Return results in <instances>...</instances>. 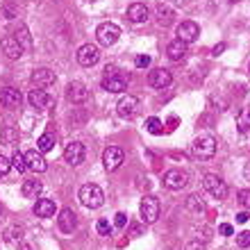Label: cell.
<instances>
[{
  "label": "cell",
  "mask_w": 250,
  "mask_h": 250,
  "mask_svg": "<svg viewBox=\"0 0 250 250\" xmlns=\"http://www.w3.org/2000/svg\"><path fill=\"white\" fill-rule=\"evenodd\" d=\"M80 203L84 205V207H89V209H98L100 205L105 203V193H103V189H100L98 185H82V189H80Z\"/></svg>",
  "instance_id": "obj_1"
},
{
  "label": "cell",
  "mask_w": 250,
  "mask_h": 250,
  "mask_svg": "<svg viewBox=\"0 0 250 250\" xmlns=\"http://www.w3.org/2000/svg\"><path fill=\"white\" fill-rule=\"evenodd\" d=\"M159 200L155 196H144L141 198V205H139V214H141V221L144 223H155L159 218Z\"/></svg>",
  "instance_id": "obj_2"
},
{
  "label": "cell",
  "mask_w": 250,
  "mask_h": 250,
  "mask_svg": "<svg viewBox=\"0 0 250 250\" xmlns=\"http://www.w3.org/2000/svg\"><path fill=\"white\" fill-rule=\"evenodd\" d=\"M191 152L193 157L198 159H211L216 155V141L211 137H198L193 144H191Z\"/></svg>",
  "instance_id": "obj_3"
},
{
  "label": "cell",
  "mask_w": 250,
  "mask_h": 250,
  "mask_svg": "<svg viewBox=\"0 0 250 250\" xmlns=\"http://www.w3.org/2000/svg\"><path fill=\"white\" fill-rule=\"evenodd\" d=\"M203 185H205V189H207V193L214 196L216 200H225V198H228V185L223 182V178H218L214 173H207L203 178Z\"/></svg>",
  "instance_id": "obj_4"
},
{
  "label": "cell",
  "mask_w": 250,
  "mask_h": 250,
  "mask_svg": "<svg viewBox=\"0 0 250 250\" xmlns=\"http://www.w3.org/2000/svg\"><path fill=\"white\" fill-rule=\"evenodd\" d=\"M96 37H98V41L103 46H114L121 37V27L116 25V23H109V21H107V23H100L98 30H96Z\"/></svg>",
  "instance_id": "obj_5"
},
{
  "label": "cell",
  "mask_w": 250,
  "mask_h": 250,
  "mask_svg": "<svg viewBox=\"0 0 250 250\" xmlns=\"http://www.w3.org/2000/svg\"><path fill=\"white\" fill-rule=\"evenodd\" d=\"M187 182H189V175H187V171H182V168H171V171L164 173V187L171 191H180L185 189Z\"/></svg>",
  "instance_id": "obj_6"
},
{
  "label": "cell",
  "mask_w": 250,
  "mask_h": 250,
  "mask_svg": "<svg viewBox=\"0 0 250 250\" xmlns=\"http://www.w3.org/2000/svg\"><path fill=\"white\" fill-rule=\"evenodd\" d=\"M125 162V152L121 150L119 146H109L105 152H103V164H105L107 171H116L121 168Z\"/></svg>",
  "instance_id": "obj_7"
},
{
  "label": "cell",
  "mask_w": 250,
  "mask_h": 250,
  "mask_svg": "<svg viewBox=\"0 0 250 250\" xmlns=\"http://www.w3.org/2000/svg\"><path fill=\"white\" fill-rule=\"evenodd\" d=\"M127 82H130V75H121L119 71L114 75H105L103 78V89L109 93H121L127 89Z\"/></svg>",
  "instance_id": "obj_8"
},
{
  "label": "cell",
  "mask_w": 250,
  "mask_h": 250,
  "mask_svg": "<svg viewBox=\"0 0 250 250\" xmlns=\"http://www.w3.org/2000/svg\"><path fill=\"white\" fill-rule=\"evenodd\" d=\"M139 107H141L139 98H134V96H123V98L119 100V105H116V112H119V116H123V119H134L139 114Z\"/></svg>",
  "instance_id": "obj_9"
},
{
  "label": "cell",
  "mask_w": 250,
  "mask_h": 250,
  "mask_svg": "<svg viewBox=\"0 0 250 250\" xmlns=\"http://www.w3.org/2000/svg\"><path fill=\"white\" fill-rule=\"evenodd\" d=\"M84 155H86V150H84V146L80 144V141H71V144H66L64 159L71 166H80V164H82V162H84Z\"/></svg>",
  "instance_id": "obj_10"
},
{
  "label": "cell",
  "mask_w": 250,
  "mask_h": 250,
  "mask_svg": "<svg viewBox=\"0 0 250 250\" xmlns=\"http://www.w3.org/2000/svg\"><path fill=\"white\" fill-rule=\"evenodd\" d=\"M173 82V75L171 71H166V68H155V71L148 73V84L152 89H168Z\"/></svg>",
  "instance_id": "obj_11"
},
{
  "label": "cell",
  "mask_w": 250,
  "mask_h": 250,
  "mask_svg": "<svg viewBox=\"0 0 250 250\" xmlns=\"http://www.w3.org/2000/svg\"><path fill=\"white\" fill-rule=\"evenodd\" d=\"M30 80H32V84L37 86V89H48L50 84H55V71L41 66V68H34Z\"/></svg>",
  "instance_id": "obj_12"
},
{
  "label": "cell",
  "mask_w": 250,
  "mask_h": 250,
  "mask_svg": "<svg viewBox=\"0 0 250 250\" xmlns=\"http://www.w3.org/2000/svg\"><path fill=\"white\" fill-rule=\"evenodd\" d=\"M98 60H100V50L93 43H84V46L78 50V62H80V66H93V64H98Z\"/></svg>",
  "instance_id": "obj_13"
},
{
  "label": "cell",
  "mask_w": 250,
  "mask_h": 250,
  "mask_svg": "<svg viewBox=\"0 0 250 250\" xmlns=\"http://www.w3.org/2000/svg\"><path fill=\"white\" fill-rule=\"evenodd\" d=\"M21 100H23V96H21V91L14 89V86H5V89L0 91V105L7 107V109H19Z\"/></svg>",
  "instance_id": "obj_14"
},
{
  "label": "cell",
  "mask_w": 250,
  "mask_h": 250,
  "mask_svg": "<svg viewBox=\"0 0 250 250\" xmlns=\"http://www.w3.org/2000/svg\"><path fill=\"white\" fill-rule=\"evenodd\" d=\"M66 98L71 100L73 105H82L89 98V89L82 82H71V84L66 86Z\"/></svg>",
  "instance_id": "obj_15"
},
{
  "label": "cell",
  "mask_w": 250,
  "mask_h": 250,
  "mask_svg": "<svg viewBox=\"0 0 250 250\" xmlns=\"http://www.w3.org/2000/svg\"><path fill=\"white\" fill-rule=\"evenodd\" d=\"M0 46H2V53H5L9 60H21V55H23V46L16 41V37H14V34L2 37Z\"/></svg>",
  "instance_id": "obj_16"
},
{
  "label": "cell",
  "mask_w": 250,
  "mask_h": 250,
  "mask_svg": "<svg viewBox=\"0 0 250 250\" xmlns=\"http://www.w3.org/2000/svg\"><path fill=\"white\" fill-rule=\"evenodd\" d=\"M57 225H60V230L64 232V234H71L75 228H78V216H75V211L73 209H62L60 216H57Z\"/></svg>",
  "instance_id": "obj_17"
},
{
  "label": "cell",
  "mask_w": 250,
  "mask_h": 250,
  "mask_svg": "<svg viewBox=\"0 0 250 250\" xmlns=\"http://www.w3.org/2000/svg\"><path fill=\"white\" fill-rule=\"evenodd\" d=\"M198 34H200V27H198V23H193V21H185V23L178 27V39L185 41V43H193V41L198 39Z\"/></svg>",
  "instance_id": "obj_18"
},
{
  "label": "cell",
  "mask_w": 250,
  "mask_h": 250,
  "mask_svg": "<svg viewBox=\"0 0 250 250\" xmlns=\"http://www.w3.org/2000/svg\"><path fill=\"white\" fill-rule=\"evenodd\" d=\"M25 164H27V168L34 173H43L48 168L46 159H43V152H39V150H27L25 152Z\"/></svg>",
  "instance_id": "obj_19"
},
{
  "label": "cell",
  "mask_w": 250,
  "mask_h": 250,
  "mask_svg": "<svg viewBox=\"0 0 250 250\" xmlns=\"http://www.w3.org/2000/svg\"><path fill=\"white\" fill-rule=\"evenodd\" d=\"M55 211H57V205L50 198H39L34 203V214L39 218H50V216H55Z\"/></svg>",
  "instance_id": "obj_20"
},
{
  "label": "cell",
  "mask_w": 250,
  "mask_h": 250,
  "mask_svg": "<svg viewBox=\"0 0 250 250\" xmlns=\"http://www.w3.org/2000/svg\"><path fill=\"white\" fill-rule=\"evenodd\" d=\"M148 16H150V12H148V5H144V2H132L127 7V19L132 23H146Z\"/></svg>",
  "instance_id": "obj_21"
},
{
  "label": "cell",
  "mask_w": 250,
  "mask_h": 250,
  "mask_svg": "<svg viewBox=\"0 0 250 250\" xmlns=\"http://www.w3.org/2000/svg\"><path fill=\"white\" fill-rule=\"evenodd\" d=\"M27 100H30V105H32L34 109H46V107H50V103H53V100H50V96H48L43 89H37V86L30 91Z\"/></svg>",
  "instance_id": "obj_22"
},
{
  "label": "cell",
  "mask_w": 250,
  "mask_h": 250,
  "mask_svg": "<svg viewBox=\"0 0 250 250\" xmlns=\"http://www.w3.org/2000/svg\"><path fill=\"white\" fill-rule=\"evenodd\" d=\"M166 53H168V60L182 62L187 57V43H185V41H180V39L171 41V43H168V48H166Z\"/></svg>",
  "instance_id": "obj_23"
},
{
  "label": "cell",
  "mask_w": 250,
  "mask_h": 250,
  "mask_svg": "<svg viewBox=\"0 0 250 250\" xmlns=\"http://www.w3.org/2000/svg\"><path fill=\"white\" fill-rule=\"evenodd\" d=\"M41 189H43V185H41L39 180H25L23 182V198H30V200H37V198L41 196Z\"/></svg>",
  "instance_id": "obj_24"
},
{
  "label": "cell",
  "mask_w": 250,
  "mask_h": 250,
  "mask_svg": "<svg viewBox=\"0 0 250 250\" xmlns=\"http://www.w3.org/2000/svg\"><path fill=\"white\" fill-rule=\"evenodd\" d=\"M155 14H157V23L162 27H168L173 23V19H175L173 9L168 5H164V2H159V5H157V12H155Z\"/></svg>",
  "instance_id": "obj_25"
},
{
  "label": "cell",
  "mask_w": 250,
  "mask_h": 250,
  "mask_svg": "<svg viewBox=\"0 0 250 250\" xmlns=\"http://www.w3.org/2000/svg\"><path fill=\"white\" fill-rule=\"evenodd\" d=\"M57 144V137H55L53 132H46V134H41L39 141H37V150L39 152H50Z\"/></svg>",
  "instance_id": "obj_26"
},
{
  "label": "cell",
  "mask_w": 250,
  "mask_h": 250,
  "mask_svg": "<svg viewBox=\"0 0 250 250\" xmlns=\"http://www.w3.org/2000/svg\"><path fill=\"white\" fill-rule=\"evenodd\" d=\"M0 141H2L5 146H14L16 141H19V130L12 127V125H5V127L0 130Z\"/></svg>",
  "instance_id": "obj_27"
},
{
  "label": "cell",
  "mask_w": 250,
  "mask_h": 250,
  "mask_svg": "<svg viewBox=\"0 0 250 250\" xmlns=\"http://www.w3.org/2000/svg\"><path fill=\"white\" fill-rule=\"evenodd\" d=\"M237 130L241 132V134H246V132L250 130V107H244V109L237 114Z\"/></svg>",
  "instance_id": "obj_28"
},
{
  "label": "cell",
  "mask_w": 250,
  "mask_h": 250,
  "mask_svg": "<svg viewBox=\"0 0 250 250\" xmlns=\"http://www.w3.org/2000/svg\"><path fill=\"white\" fill-rule=\"evenodd\" d=\"M14 37H16V41L23 46V50H30V48H32V39H30V32H27L25 25H19V30L14 32Z\"/></svg>",
  "instance_id": "obj_29"
},
{
  "label": "cell",
  "mask_w": 250,
  "mask_h": 250,
  "mask_svg": "<svg viewBox=\"0 0 250 250\" xmlns=\"http://www.w3.org/2000/svg\"><path fill=\"white\" fill-rule=\"evenodd\" d=\"M187 209H191V211H196V214H203L205 211V200L200 196H189L187 198Z\"/></svg>",
  "instance_id": "obj_30"
},
{
  "label": "cell",
  "mask_w": 250,
  "mask_h": 250,
  "mask_svg": "<svg viewBox=\"0 0 250 250\" xmlns=\"http://www.w3.org/2000/svg\"><path fill=\"white\" fill-rule=\"evenodd\" d=\"M146 130L150 132V134H162L164 132V123L159 119H155V116H150V119L146 121Z\"/></svg>",
  "instance_id": "obj_31"
},
{
  "label": "cell",
  "mask_w": 250,
  "mask_h": 250,
  "mask_svg": "<svg viewBox=\"0 0 250 250\" xmlns=\"http://www.w3.org/2000/svg\"><path fill=\"white\" fill-rule=\"evenodd\" d=\"M12 166H14V168H16L19 173L25 171V168H27V164H25V155H23V152H19V150L14 152V157H12Z\"/></svg>",
  "instance_id": "obj_32"
},
{
  "label": "cell",
  "mask_w": 250,
  "mask_h": 250,
  "mask_svg": "<svg viewBox=\"0 0 250 250\" xmlns=\"http://www.w3.org/2000/svg\"><path fill=\"white\" fill-rule=\"evenodd\" d=\"M5 239L9 244H16V241L23 239V230H21V228H9V230L5 232Z\"/></svg>",
  "instance_id": "obj_33"
},
{
  "label": "cell",
  "mask_w": 250,
  "mask_h": 250,
  "mask_svg": "<svg viewBox=\"0 0 250 250\" xmlns=\"http://www.w3.org/2000/svg\"><path fill=\"white\" fill-rule=\"evenodd\" d=\"M96 230H98V234L107 237V234L112 232V225H109V221H105V218H100L98 223H96Z\"/></svg>",
  "instance_id": "obj_34"
},
{
  "label": "cell",
  "mask_w": 250,
  "mask_h": 250,
  "mask_svg": "<svg viewBox=\"0 0 250 250\" xmlns=\"http://www.w3.org/2000/svg\"><path fill=\"white\" fill-rule=\"evenodd\" d=\"M9 171H12V159H7L0 155V178H5Z\"/></svg>",
  "instance_id": "obj_35"
},
{
  "label": "cell",
  "mask_w": 250,
  "mask_h": 250,
  "mask_svg": "<svg viewBox=\"0 0 250 250\" xmlns=\"http://www.w3.org/2000/svg\"><path fill=\"white\" fill-rule=\"evenodd\" d=\"M239 203H241V207L250 209V189H241V191H239Z\"/></svg>",
  "instance_id": "obj_36"
},
{
  "label": "cell",
  "mask_w": 250,
  "mask_h": 250,
  "mask_svg": "<svg viewBox=\"0 0 250 250\" xmlns=\"http://www.w3.org/2000/svg\"><path fill=\"white\" fill-rule=\"evenodd\" d=\"M237 246L239 248H248L250 246V232H241V234H237Z\"/></svg>",
  "instance_id": "obj_37"
},
{
  "label": "cell",
  "mask_w": 250,
  "mask_h": 250,
  "mask_svg": "<svg viewBox=\"0 0 250 250\" xmlns=\"http://www.w3.org/2000/svg\"><path fill=\"white\" fill-rule=\"evenodd\" d=\"M134 64H137V68H148L150 66V57L148 55H139L137 60H134Z\"/></svg>",
  "instance_id": "obj_38"
},
{
  "label": "cell",
  "mask_w": 250,
  "mask_h": 250,
  "mask_svg": "<svg viewBox=\"0 0 250 250\" xmlns=\"http://www.w3.org/2000/svg\"><path fill=\"white\" fill-rule=\"evenodd\" d=\"M114 225H116V228H125V225H127V216H125L123 211H119V214H116V218H114Z\"/></svg>",
  "instance_id": "obj_39"
},
{
  "label": "cell",
  "mask_w": 250,
  "mask_h": 250,
  "mask_svg": "<svg viewBox=\"0 0 250 250\" xmlns=\"http://www.w3.org/2000/svg\"><path fill=\"white\" fill-rule=\"evenodd\" d=\"M218 230H221V234H223V237H232V234H234V228H232L230 223H223Z\"/></svg>",
  "instance_id": "obj_40"
},
{
  "label": "cell",
  "mask_w": 250,
  "mask_h": 250,
  "mask_svg": "<svg viewBox=\"0 0 250 250\" xmlns=\"http://www.w3.org/2000/svg\"><path fill=\"white\" fill-rule=\"evenodd\" d=\"M185 250H205V244H200V241H189V244L185 246Z\"/></svg>",
  "instance_id": "obj_41"
},
{
  "label": "cell",
  "mask_w": 250,
  "mask_h": 250,
  "mask_svg": "<svg viewBox=\"0 0 250 250\" xmlns=\"http://www.w3.org/2000/svg\"><path fill=\"white\" fill-rule=\"evenodd\" d=\"M130 232H132V237H139V234H144V230H141V225H132Z\"/></svg>",
  "instance_id": "obj_42"
},
{
  "label": "cell",
  "mask_w": 250,
  "mask_h": 250,
  "mask_svg": "<svg viewBox=\"0 0 250 250\" xmlns=\"http://www.w3.org/2000/svg\"><path fill=\"white\" fill-rule=\"evenodd\" d=\"M246 221H248V214H246V211H239V214H237V223H246Z\"/></svg>",
  "instance_id": "obj_43"
},
{
  "label": "cell",
  "mask_w": 250,
  "mask_h": 250,
  "mask_svg": "<svg viewBox=\"0 0 250 250\" xmlns=\"http://www.w3.org/2000/svg\"><path fill=\"white\" fill-rule=\"evenodd\" d=\"M223 50H225V43H218V46L214 48V55H216V57H218V55L223 53Z\"/></svg>",
  "instance_id": "obj_44"
},
{
  "label": "cell",
  "mask_w": 250,
  "mask_h": 250,
  "mask_svg": "<svg viewBox=\"0 0 250 250\" xmlns=\"http://www.w3.org/2000/svg\"><path fill=\"white\" fill-rule=\"evenodd\" d=\"M244 175H246V180H250V162L246 164V168H244Z\"/></svg>",
  "instance_id": "obj_45"
},
{
  "label": "cell",
  "mask_w": 250,
  "mask_h": 250,
  "mask_svg": "<svg viewBox=\"0 0 250 250\" xmlns=\"http://www.w3.org/2000/svg\"><path fill=\"white\" fill-rule=\"evenodd\" d=\"M230 2H239V0H230Z\"/></svg>",
  "instance_id": "obj_46"
}]
</instances>
